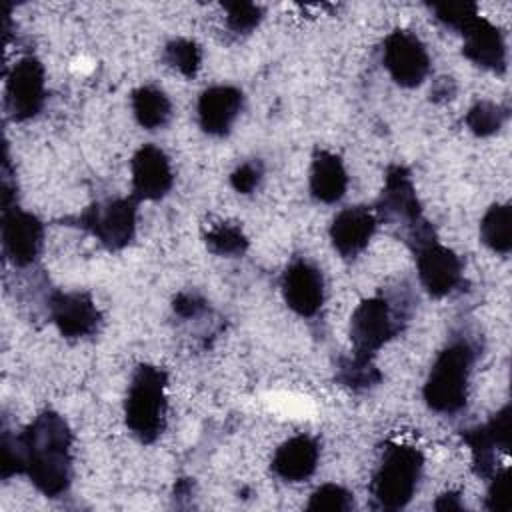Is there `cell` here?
I'll list each match as a JSON object with an SVG mask.
<instances>
[{"instance_id": "obj_15", "label": "cell", "mask_w": 512, "mask_h": 512, "mask_svg": "<svg viewBox=\"0 0 512 512\" xmlns=\"http://www.w3.org/2000/svg\"><path fill=\"white\" fill-rule=\"evenodd\" d=\"M458 32L464 38L462 52L472 64L490 72L506 70V42L500 28L490 20L476 14Z\"/></svg>"}, {"instance_id": "obj_3", "label": "cell", "mask_w": 512, "mask_h": 512, "mask_svg": "<svg viewBox=\"0 0 512 512\" xmlns=\"http://www.w3.org/2000/svg\"><path fill=\"white\" fill-rule=\"evenodd\" d=\"M166 386V372L152 364H140L130 378L124 418L128 430L144 444H152L166 426Z\"/></svg>"}, {"instance_id": "obj_25", "label": "cell", "mask_w": 512, "mask_h": 512, "mask_svg": "<svg viewBox=\"0 0 512 512\" xmlns=\"http://www.w3.org/2000/svg\"><path fill=\"white\" fill-rule=\"evenodd\" d=\"M162 58L170 68H174L176 72H180L186 78H192L200 70L202 50L194 40L176 38L164 46Z\"/></svg>"}, {"instance_id": "obj_22", "label": "cell", "mask_w": 512, "mask_h": 512, "mask_svg": "<svg viewBox=\"0 0 512 512\" xmlns=\"http://www.w3.org/2000/svg\"><path fill=\"white\" fill-rule=\"evenodd\" d=\"M482 242L498 254L512 250V210L508 204H492L480 222Z\"/></svg>"}, {"instance_id": "obj_32", "label": "cell", "mask_w": 512, "mask_h": 512, "mask_svg": "<svg viewBox=\"0 0 512 512\" xmlns=\"http://www.w3.org/2000/svg\"><path fill=\"white\" fill-rule=\"evenodd\" d=\"M174 312L182 318H196L198 314H202L206 310V302L204 298H200L194 292H180L174 298Z\"/></svg>"}, {"instance_id": "obj_20", "label": "cell", "mask_w": 512, "mask_h": 512, "mask_svg": "<svg viewBox=\"0 0 512 512\" xmlns=\"http://www.w3.org/2000/svg\"><path fill=\"white\" fill-rule=\"evenodd\" d=\"M310 194L322 204H334L342 200L348 188V174L338 154L330 150H316L308 176Z\"/></svg>"}, {"instance_id": "obj_19", "label": "cell", "mask_w": 512, "mask_h": 512, "mask_svg": "<svg viewBox=\"0 0 512 512\" xmlns=\"http://www.w3.org/2000/svg\"><path fill=\"white\" fill-rule=\"evenodd\" d=\"M320 446L316 438L308 434H298L282 442L272 456V472L284 482H304L318 466Z\"/></svg>"}, {"instance_id": "obj_9", "label": "cell", "mask_w": 512, "mask_h": 512, "mask_svg": "<svg viewBox=\"0 0 512 512\" xmlns=\"http://www.w3.org/2000/svg\"><path fill=\"white\" fill-rule=\"evenodd\" d=\"M414 256L420 284L430 296H448L462 284V260L438 238L418 246Z\"/></svg>"}, {"instance_id": "obj_24", "label": "cell", "mask_w": 512, "mask_h": 512, "mask_svg": "<svg viewBox=\"0 0 512 512\" xmlns=\"http://www.w3.org/2000/svg\"><path fill=\"white\" fill-rule=\"evenodd\" d=\"M204 242L212 254L226 258L242 256L248 250V238L244 230L232 222H220L208 228V232L204 234Z\"/></svg>"}, {"instance_id": "obj_27", "label": "cell", "mask_w": 512, "mask_h": 512, "mask_svg": "<svg viewBox=\"0 0 512 512\" xmlns=\"http://www.w3.org/2000/svg\"><path fill=\"white\" fill-rule=\"evenodd\" d=\"M308 510H326V512H348L354 508V494L350 490H346L340 484L328 482L318 486L312 494L310 500L306 504Z\"/></svg>"}, {"instance_id": "obj_5", "label": "cell", "mask_w": 512, "mask_h": 512, "mask_svg": "<svg viewBox=\"0 0 512 512\" xmlns=\"http://www.w3.org/2000/svg\"><path fill=\"white\" fill-rule=\"evenodd\" d=\"M402 322V312L388 298L372 296L362 300L350 318L352 352L372 358L400 332Z\"/></svg>"}, {"instance_id": "obj_8", "label": "cell", "mask_w": 512, "mask_h": 512, "mask_svg": "<svg viewBox=\"0 0 512 512\" xmlns=\"http://www.w3.org/2000/svg\"><path fill=\"white\" fill-rule=\"evenodd\" d=\"M382 62L390 78L402 88L420 86L430 72L428 50L410 30H394L386 36Z\"/></svg>"}, {"instance_id": "obj_17", "label": "cell", "mask_w": 512, "mask_h": 512, "mask_svg": "<svg viewBox=\"0 0 512 512\" xmlns=\"http://www.w3.org/2000/svg\"><path fill=\"white\" fill-rule=\"evenodd\" d=\"M378 226V214L368 206L342 208L330 224V240L334 250L350 260L356 258L370 242Z\"/></svg>"}, {"instance_id": "obj_18", "label": "cell", "mask_w": 512, "mask_h": 512, "mask_svg": "<svg viewBox=\"0 0 512 512\" xmlns=\"http://www.w3.org/2000/svg\"><path fill=\"white\" fill-rule=\"evenodd\" d=\"M244 94L236 86L216 84L206 88L198 98V124L210 136H224L240 116Z\"/></svg>"}, {"instance_id": "obj_26", "label": "cell", "mask_w": 512, "mask_h": 512, "mask_svg": "<svg viewBox=\"0 0 512 512\" xmlns=\"http://www.w3.org/2000/svg\"><path fill=\"white\" fill-rule=\"evenodd\" d=\"M506 120V110L490 100L476 102L466 114V126L476 136H492L502 128Z\"/></svg>"}, {"instance_id": "obj_28", "label": "cell", "mask_w": 512, "mask_h": 512, "mask_svg": "<svg viewBox=\"0 0 512 512\" xmlns=\"http://www.w3.org/2000/svg\"><path fill=\"white\" fill-rule=\"evenodd\" d=\"M226 24L236 34H250L262 20L264 10L254 2H226Z\"/></svg>"}, {"instance_id": "obj_2", "label": "cell", "mask_w": 512, "mask_h": 512, "mask_svg": "<svg viewBox=\"0 0 512 512\" xmlns=\"http://www.w3.org/2000/svg\"><path fill=\"white\" fill-rule=\"evenodd\" d=\"M476 352L468 340L456 338L436 356L422 388L424 402L438 414H456L468 398Z\"/></svg>"}, {"instance_id": "obj_11", "label": "cell", "mask_w": 512, "mask_h": 512, "mask_svg": "<svg viewBox=\"0 0 512 512\" xmlns=\"http://www.w3.org/2000/svg\"><path fill=\"white\" fill-rule=\"evenodd\" d=\"M48 312L64 338H88L98 332L102 314L86 292H54Z\"/></svg>"}, {"instance_id": "obj_14", "label": "cell", "mask_w": 512, "mask_h": 512, "mask_svg": "<svg viewBox=\"0 0 512 512\" xmlns=\"http://www.w3.org/2000/svg\"><path fill=\"white\" fill-rule=\"evenodd\" d=\"M464 440L472 450L474 472L490 480L498 472L496 452H508L510 446V408L504 406L484 426L466 430Z\"/></svg>"}, {"instance_id": "obj_31", "label": "cell", "mask_w": 512, "mask_h": 512, "mask_svg": "<svg viewBox=\"0 0 512 512\" xmlns=\"http://www.w3.org/2000/svg\"><path fill=\"white\" fill-rule=\"evenodd\" d=\"M508 506H510V500H508V472H506V468H502L490 478L486 508L488 510H508Z\"/></svg>"}, {"instance_id": "obj_16", "label": "cell", "mask_w": 512, "mask_h": 512, "mask_svg": "<svg viewBox=\"0 0 512 512\" xmlns=\"http://www.w3.org/2000/svg\"><path fill=\"white\" fill-rule=\"evenodd\" d=\"M376 214H380L388 222H402L406 230L422 220L420 202L410 172L404 166L394 164L386 170V182L378 198Z\"/></svg>"}, {"instance_id": "obj_4", "label": "cell", "mask_w": 512, "mask_h": 512, "mask_svg": "<svg viewBox=\"0 0 512 512\" xmlns=\"http://www.w3.org/2000/svg\"><path fill=\"white\" fill-rule=\"evenodd\" d=\"M422 470L424 456L418 448L408 444L388 446L372 478V496L378 506L386 510L404 508L418 488Z\"/></svg>"}, {"instance_id": "obj_10", "label": "cell", "mask_w": 512, "mask_h": 512, "mask_svg": "<svg viewBox=\"0 0 512 512\" xmlns=\"http://www.w3.org/2000/svg\"><path fill=\"white\" fill-rule=\"evenodd\" d=\"M44 242V224L18 206H10L2 216V250L14 266H30Z\"/></svg>"}, {"instance_id": "obj_23", "label": "cell", "mask_w": 512, "mask_h": 512, "mask_svg": "<svg viewBox=\"0 0 512 512\" xmlns=\"http://www.w3.org/2000/svg\"><path fill=\"white\" fill-rule=\"evenodd\" d=\"M336 380L356 392L368 390L382 380V374L374 366L370 356H362L352 352L350 356L342 358L336 368Z\"/></svg>"}, {"instance_id": "obj_30", "label": "cell", "mask_w": 512, "mask_h": 512, "mask_svg": "<svg viewBox=\"0 0 512 512\" xmlns=\"http://www.w3.org/2000/svg\"><path fill=\"white\" fill-rule=\"evenodd\" d=\"M264 176V166L260 160H246L234 168L230 174V184L238 194H252Z\"/></svg>"}, {"instance_id": "obj_12", "label": "cell", "mask_w": 512, "mask_h": 512, "mask_svg": "<svg viewBox=\"0 0 512 512\" xmlns=\"http://www.w3.org/2000/svg\"><path fill=\"white\" fill-rule=\"evenodd\" d=\"M282 298L292 312L298 316L310 318L324 304V276L322 272L308 260H294L282 274Z\"/></svg>"}, {"instance_id": "obj_21", "label": "cell", "mask_w": 512, "mask_h": 512, "mask_svg": "<svg viewBox=\"0 0 512 512\" xmlns=\"http://www.w3.org/2000/svg\"><path fill=\"white\" fill-rule=\"evenodd\" d=\"M130 106L136 122L146 130L164 128L172 116L168 96L156 86H140L130 96Z\"/></svg>"}, {"instance_id": "obj_1", "label": "cell", "mask_w": 512, "mask_h": 512, "mask_svg": "<svg viewBox=\"0 0 512 512\" xmlns=\"http://www.w3.org/2000/svg\"><path fill=\"white\" fill-rule=\"evenodd\" d=\"M72 430L54 410L40 412L22 432L2 436V478L24 474L48 498L72 484Z\"/></svg>"}, {"instance_id": "obj_6", "label": "cell", "mask_w": 512, "mask_h": 512, "mask_svg": "<svg viewBox=\"0 0 512 512\" xmlns=\"http://www.w3.org/2000/svg\"><path fill=\"white\" fill-rule=\"evenodd\" d=\"M136 214L138 200L134 196L112 198L92 204L76 218V222L80 228L96 236V240H100L108 250H122L136 234Z\"/></svg>"}, {"instance_id": "obj_7", "label": "cell", "mask_w": 512, "mask_h": 512, "mask_svg": "<svg viewBox=\"0 0 512 512\" xmlns=\"http://www.w3.org/2000/svg\"><path fill=\"white\" fill-rule=\"evenodd\" d=\"M6 110L12 120L24 122L34 118L46 102V72L38 58H20L6 76L4 90Z\"/></svg>"}, {"instance_id": "obj_29", "label": "cell", "mask_w": 512, "mask_h": 512, "mask_svg": "<svg viewBox=\"0 0 512 512\" xmlns=\"http://www.w3.org/2000/svg\"><path fill=\"white\" fill-rule=\"evenodd\" d=\"M432 12L438 22H442L448 28L460 30L470 18L478 14V6L472 2H444V4H432Z\"/></svg>"}, {"instance_id": "obj_13", "label": "cell", "mask_w": 512, "mask_h": 512, "mask_svg": "<svg viewBox=\"0 0 512 512\" xmlns=\"http://www.w3.org/2000/svg\"><path fill=\"white\" fill-rule=\"evenodd\" d=\"M130 174L132 196L136 200H160L174 184L170 160L164 150L154 144H144L136 150L130 160Z\"/></svg>"}, {"instance_id": "obj_33", "label": "cell", "mask_w": 512, "mask_h": 512, "mask_svg": "<svg viewBox=\"0 0 512 512\" xmlns=\"http://www.w3.org/2000/svg\"><path fill=\"white\" fill-rule=\"evenodd\" d=\"M436 510H460L462 508V502H460V496L454 494V492H446L442 494L436 504H434Z\"/></svg>"}]
</instances>
